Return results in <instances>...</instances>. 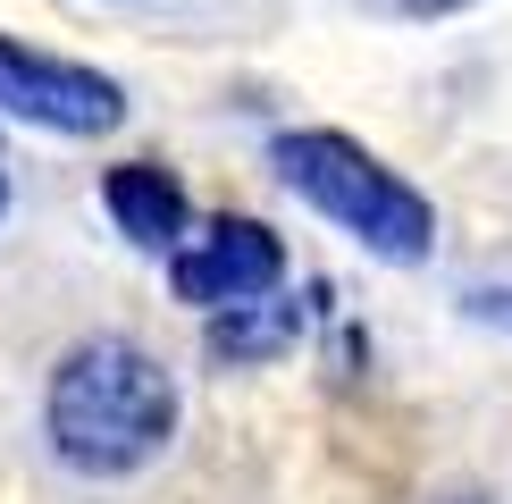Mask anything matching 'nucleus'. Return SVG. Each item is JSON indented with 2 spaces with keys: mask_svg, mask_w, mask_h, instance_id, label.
<instances>
[{
  "mask_svg": "<svg viewBox=\"0 0 512 504\" xmlns=\"http://www.w3.org/2000/svg\"><path fill=\"white\" fill-rule=\"evenodd\" d=\"M0 118L34 126V135L101 143L126 126V84L84 68V59H59V51H34V42L0 34Z\"/></svg>",
  "mask_w": 512,
  "mask_h": 504,
  "instance_id": "nucleus-3",
  "label": "nucleus"
},
{
  "mask_svg": "<svg viewBox=\"0 0 512 504\" xmlns=\"http://www.w3.org/2000/svg\"><path fill=\"white\" fill-rule=\"evenodd\" d=\"M471 320H496V328H512V286H479V294H471Z\"/></svg>",
  "mask_w": 512,
  "mask_h": 504,
  "instance_id": "nucleus-7",
  "label": "nucleus"
},
{
  "mask_svg": "<svg viewBox=\"0 0 512 504\" xmlns=\"http://www.w3.org/2000/svg\"><path fill=\"white\" fill-rule=\"evenodd\" d=\"M395 9H412V17H454V9H471V0H395Z\"/></svg>",
  "mask_w": 512,
  "mask_h": 504,
  "instance_id": "nucleus-8",
  "label": "nucleus"
},
{
  "mask_svg": "<svg viewBox=\"0 0 512 504\" xmlns=\"http://www.w3.org/2000/svg\"><path fill=\"white\" fill-rule=\"evenodd\" d=\"M277 286H286V244H277V227L244 219V210H219L210 227H194L168 252V294L194 311H236Z\"/></svg>",
  "mask_w": 512,
  "mask_h": 504,
  "instance_id": "nucleus-4",
  "label": "nucleus"
},
{
  "mask_svg": "<svg viewBox=\"0 0 512 504\" xmlns=\"http://www.w3.org/2000/svg\"><path fill=\"white\" fill-rule=\"evenodd\" d=\"M0 219H9V177H0Z\"/></svg>",
  "mask_w": 512,
  "mask_h": 504,
  "instance_id": "nucleus-10",
  "label": "nucleus"
},
{
  "mask_svg": "<svg viewBox=\"0 0 512 504\" xmlns=\"http://www.w3.org/2000/svg\"><path fill=\"white\" fill-rule=\"evenodd\" d=\"M294 336H303V303H286V294H261V303L210 311V362H277Z\"/></svg>",
  "mask_w": 512,
  "mask_h": 504,
  "instance_id": "nucleus-6",
  "label": "nucleus"
},
{
  "mask_svg": "<svg viewBox=\"0 0 512 504\" xmlns=\"http://www.w3.org/2000/svg\"><path fill=\"white\" fill-rule=\"evenodd\" d=\"M42 437L76 479H135L177 437V378L135 336H84L51 362Z\"/></svg>",
  "mask_w": 512,
  "mask_h": 504,
  "instance_id": "nucleus-1",
  "label": "nucleus"
},
{
  "mask_svg": "<svg viewBox=\"0 0 512 504\" xmlns=\"http://www.w3.org/2000/svg\"><path fill=\"white\" fill-rule=\"evenodd\" d=\"M101 210H110V227L135 252H177L185 227H194V202H185V185L168 177L160 160H118L101 168Z\"/></svg>",
  "mask_w": 512,
  "mask_h": 504,
  "instance_id": "nucleus-5",
  "label": "nucleus"
},
{
  "mask_svg": "<svg viewBox=\"0 0 512 504\" xmlns=\"http://www.w3.org/2000/svg\"><path fill=\"white\" fill-rule=\"evenodd\" d=\"M269 168L286 194H303L319 219H336L361 252L378 261H429L437 252V210L412 177H395L370 143H353L345 126H286L269 143Z\"/></svg>",
  "mask_w": 512,
  "mask_h": 504,
  "instance_id": "nucleus-2",
  "label": "nucleus"
},
{
  "mask_svg": "<svg viewBox=\"0 0 512 504\" xmlns=\"http://www.w3.org/2000/svg\"><path fill=\"white\" fill-rule=\"evenodd\" d=\"M437 504H487V496H437Z\"/></svg>",
  "mask_w": 512,
  "mask_h": 504,
  "instance_id": "nucleus-9",
  "label": "nucleus"
}]
</instances>
